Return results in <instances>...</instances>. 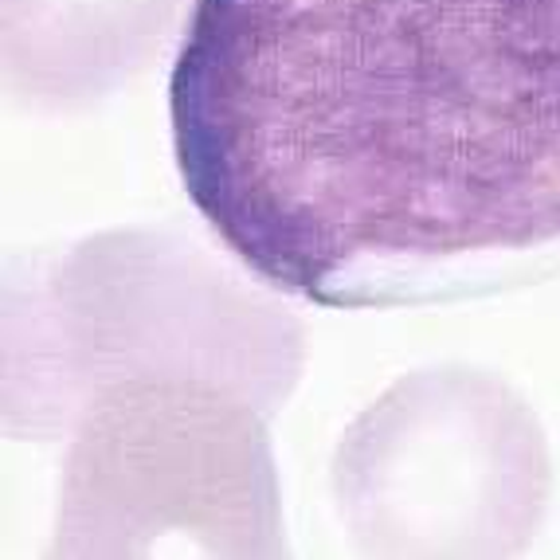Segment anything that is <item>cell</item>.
I'll list each match as a JSON object with an SVG mask.
<instances>
[{"instance_id": "6da1fadb", "label": "cell", "mask_w": 560, "mask_h": 560, "mask_svg": "<svg viewBox=\"0 0 560 560\" xmlns=\"http://www.w3.org/2000/svg\"><path fill=\"white\" fill-rule=\"evenodd\" d=\"M168 118L192 208L287 299L560 275V0H192Z\"/></svg>"}, {"instance_id": "7a4b0ae2", "label": "cell", "mask_w": 560, "mask_h": 560, "mask_svg": "<svg viewBox=\"0 0 560 560\" xmlns=\"http://www.w3.org/2000/svg\"><path fill=\"white\" fill-rule=\"evenodd\" d=\"M306 369V326L240 259L180 228H106L4 262V431L71 435L98 388L208 381L275 420Z\"/></svg>"}, {"instance_id": "3957f363", "label": "cell", "mask_w": 560, "mask_h": 560, "mask_svg": "<svg viewBox=\"0 0 560 560\" xmlns=\"http://www.w3.org/2000/svg\"><path fill=\"white\" fill-rule=\"evenodd\" d=\"M267 423L252 400L208 381L98 388L67 440L51 557H282Z\"/></svg>"}, {"instance_id": "277c9868", "label": "cell", "mask_w": 560, "mask_h": 560, "mask_svg": "<svg viewBox=\"0 0 560 560\" xmlns=\"http://www.w3.org/2000/svg\"><path fill=\"white\" fill-rule=\"evenodd\" d=\"M334 502L364 557H517L552 502L549 435L498 373L416 369L341 431Z\"/></svg>"}, {"instance_id": "5b68a950", "label": "cell", "mask_w": 560, "mask_h": 560, "mask_svg": "<svg viewBox=\"0 0 560 560\" xmlns=\"http://www.w3.org/2000/svg\"><path fill=\"white\" fill-rule=\"evenodd\" d=\"M188 0H0L4 86L20 106L71 114L145 71Z\"/></svg>"}]
</instances>
